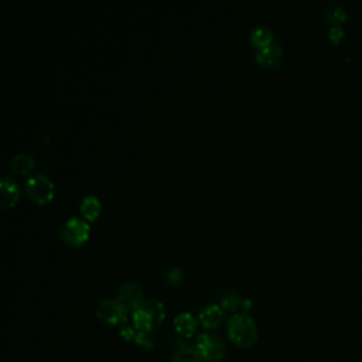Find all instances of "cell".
<instances>
[{
    "mask_svg": "<svg viewBox=\"0 0 362 362\" xmlns=\"http://www.w3.org/2000/svg\"><path fill=\"white\" fill-rule=\"evenodd\" d=\"M228 339L238 348H251L258 341L255 321L247 315H234L227 324Z\"/></svg>",
    "mask_w": 362,
    "mask_h": 362,
    "instance_id": "6da1fadb",
    "label": "cell"
},
{
    "mask_svg": "<svg viewBox=\"0 0 362 362\" xmlns=\"http://www.w3.org/2000/svg\"><path fill=\"white\" fill-rule=\"evenodd\" d=\"M196 350L201 359L207 362H220L227 354V344L220 335L205 332L197 337Z\"/></svg>",
    "mask_w": 362,
    "mask_h": 362,
    "instance_id": "7a4b0ae2",
    "label": "cell"
},
{
    "mask_svg": "<svg viewBox=\"0 0 362 362\" xmlns=\"http://www.w3.org/2000/svg\"><path fill=\"white\" fill-rule=\"evenodd\" d=\"M89 236V225L80 220V218H71L65 221L60 228V238L65 244L71 247H80Z\"/></svg>",
    "mask_w": 362,
    "mask_h": 362,
    "instance_id": "3957f363",
    "label": "cell"
},
{
    "mask_svg": "<svg viewBox=\"0 0 362 362\" xmlns=\"http://www.w3.org/2000/svg\"><path fill=\"white\" fill-rule=\"evenodd\" d=\"M26 191L29 197L37 204H47L54 197V185L50 179L45 177L44 174H38L29 179Z\"/></svg>",
    "mask_w": 362,
    "mask_h": 362,
    "instance_id": "277c9868",
    "label": "cell"
},
{
    "mask_svg": "<svg viewBox=\"0 0 362 362\" xmlns=\"http://www.w3.org/2000/svg\"><path fill=\"white\" fill-rule=\"evenodd\" d=\"M126 311L128 310L122 303H119L117 300L106 299L96 308V316L105 324L119 326L126 323Z\"/></svg>",
    "mask_w": 362,
    "mask_h": 362,
    "instance_id": "5b68a950",
    "label": "cell"
},
{
    "mask_svg": "<svg viewBox=\"0 0 362 362\" xmlns=\"http://www.w3.org/2000/svg\"><path fill=\"white\" fill-rule=\"evenodd\" d=\"M117 302L122 303L126 310H131L133 313L140 308L146 300L143 299L140 286L133 282H128L117 289Z\"/></svg>",
    "mask_w": 362,
    "mask_h": 362,
    "instance_id": "8992f818",
    "label": "cell"
},
{
    "mask_svg": "<svg viewBox=\"0 0 362 362\" xmlns=\"http://www.w3.org/2000/svg\"><path fill=\"white\" fill-rule=\"evenodd\" d=\"M224 321H225V313L221 308V306L216 304L204 307L199 315V323L207 330L218 328L220 326H223Z\"/></svg>",
    "mask_w": 362,
    "mask_h": 362,
    "instance_id": "52a82bcc",
    "label": "cell"
},
{
    "mask_svg": "<svg viewBox=\"0 0 362 362\" xmlns=\"http://www.w3.org/2000/svg\"><path fill=\"white\" fill-rule=\"evenodd\" d=\"M282 54H283L282 47L275 41L269 47L262 48V50L256 53V61L267 68L278 69L280 67Z\"/></svg>",
    "mask_w": 362,
    "mask_h": 362,
    "instance_id": "ba28073f",
    "label": "cell"
},
{
    "mask_svg": "<svg viewBox=\"0 0 362 362\" xmlns=\"http://www.w3.org/2000/svg\"><path fill=\"white\" fill-rule=\"evenodd\" d=\"M197 320L192 317L190 313H180V315L174 319V328L177 335L183 337L185 340L192 339L197 332Z\"/></svg>",
    "mask_w": 362,
    "mask_h": 362,
    "instance_id": "9c48e42d",
    "label": "cell"
},
{
    "mask_svg": "<svg viewBox=\"0 0 362 362\" xmlns=\"http://www.w3.org/2000/svg\"><path fill=\"white\" fill-rule=\"evenodd\" d=\"M0 196H2V207L13 208L19 201V187L8 177L0 181Z\"/></svg>",
    "mask_w": 362,
    "mask_h": 362,
    "instance_id": "30bf717a",
    "label": "cell"
},
{
    "mask_svg": "<svg viewBox=\"0 0 362 362\" xmlns=\"http://www.w3.org/2000/svg\"><path fill=\"white\" fill-rule=\"evenodd\" d=\"M132 319H133V326H135L136 331L152 332L153 330L157 328L153 317L143 307H140L132 313Z\"/></svg>",
    "mask_w": 362,
    "mask_h": 362,
    "instance_id": "8fae6325",
    "label": "cell"
},
{
    "mask_svg": "<svg viewBox=\"0 0 362 362\" xmlns=\"http://www.w3.org/2000/svg\"><path fill=\"white\" fill-rule=\"evenodd\" d=\"M36 166L34 159L27 153H20L14 156L10 161V170L19 176L29 174Z\"/></svg>",
    "mask_w": 362,
    "mask_h": 362,
    "instance_id": "7c38bea8",
    "label": "cell"
},
{
    "mask_svg": "<svg viewBox=\"0 0 362 362\" xmlns=\"http://www.w3.org/2000/svg\"><path fill=\"white\" fill-rule=\"evenodd\" d=\"M80 210L88 221H95L101 212V203L96 197L88 196L81 201Z\"/></svg>",
    "mask_w": 362,
    "mask_h": 362,
    "instance_id": "4fadbf2b",
    "label": "cell"
},
{
    "mask_svg": "<svg viewBox=\"0 0 362 362\" xmlns=\"http://www.w3.org/2000/svg\"><path fill=\"white\" fill-rule=\"evenodd\" d=\"M251 41L256 47H259V50H262V48H267L272 43H275V38H273V34H272V32L269 29H267V27H258V29H255L251 33Z\"/></svg>",
    "mask_w": 362,
    "mask_h": 362,
    "instance_id": "5bb4252c",
    "label": "cell"
},
{
    "mask_svg": "<svg viewBox=\"0 0 362 362\" xmlns=\"http://www.w3.org/2000/svg\"><path fill=\"white\" fill-rule=\"evenodd\" d=\"M142 307L146 310L149 315L153 317V320H155L157 327L164 321L166 310H164V306L160 302H157V300H146V302L143 303Z\"/></svg>",
    "mask_w": 362,
    "mask_h": 362,
    "instance_id": "9a60e30c",
    "label": "cell"
},
{
    "mask_svg": "<svg viewBox=\"0 0 362 362\" xmlns=\"http://www.w3.org/2000/svg\"><path fill=\"white\" fill-rule=\"evenodd\" d=\"M201 361L203 359L197 352L196 347H190V346L179 350L172 358V362H201Z\"/></svg>",
    "mask_w": 362,
    "mask_h": 362,
    "instance_id": "2e32d148",
    "label": "cell"
},
{
    "mask_svg": "<svg viewBox=\"0 0 362 362\" xmlns=\"http://www.w3.org/2000/svg\"><path fill=\"white\" fill-rule=\"evenodd\" d=\"M135 343L144 351H153L156 348V340L152 332H142L137 331L135 337Z\"/></svg>",
    "mask_w": 362,
    "mask_h": 362,
    "instance_id": "e0dca14e",
    "label": "cell"
},
{
    "mask_svg": "<svg viewBox=\"0 0 362 362\" xmlns=\"http://www.w3.org/2000/svg\"><path fill=\"white\" fill-rule=\"evenodd\" d=\"M220 306H221V308L224 311H235L240 306H242V300H240V297L236 293L228 292V293H225L221 297V304Z\"/></svg>",
    "mask_w": 362,
    "mask_h": 362,
    "instance_id": "ac0fdd59",
    "label": "cell"
},
{
    "mask_svg": "<svg viewBox=\"0 0 362 362\" xmlns=\"http://www.w3.org/2000/svg\"><path fill=\"white\" fill-rule=\"evenodd\" d=\"M326 17H327V20H328L330 23H334L335 26H337V24L346 20L347 13L344 12V9H343L341 6H335L332 10H328V12L326 13Z\"/></svg>",
    "mask_w": 362,
    "mask_h": 362,
    "instance_id": "d6986e66",
    "label": "cell"
},
{
    "mask_svg": "<svg viewBox=\"0 0 362 362\" xmlns=\"http://www.w3.org/2000/svg\"><path fill=\"white\" fill-rule=\"evenodd\" d=\"M166 279L168 282V284H172V286H180L183 283V279H184V275L180 269L177 268H173L167 272L166 275Z\"/></svg>",
    "mask_w": 362,
    "mask_h": 362,
    "instance_id": "ffe728a7",
    "label": "cell"
},
{
    "mask_svg": "<svg viewBox=\"0 0 362 362\" xmlns=\"http://www.w3.org/2000/svg\"><path fill=\"white\" fill-rule=\"evenodd\" d=\"M136 332L137 331H135L132 327H128V326H124L122 328H120V337H122V339L126 341H135Z\"/></svg>",
    "mask_w": 362,
    "mask_h": 362,
    "instance_id": "44dd1931",
    "label": "cell"
},
{
    "mask_svg": "<svg viewBox=\"0 0 362 362\" xmlns=\"http://www.w3.org/2000/svg\"><path fill=\"white\" fill-rule=\"evenodd\" d=\"M330 37H331V40H332L334 43H337V41L341 40V38L344 37V32H343V29H341L340 26H334V27H331V30H330Z\"/></svg>",
    "mask_w": 362,
    "mask_h": 362,
    "instance_id": "7402d4cb",
    "label": "cell"
},
{
    "mask_svg": "<svg viewBox=\"0 0 362 362\" xmlns=\"http://www.w3.org/2000/svg\"><path fill=\"white\" fill-rule=\"evenodd\" d=\"M251 307H252V302H251L249 299H245V300L242 302V308H244V311H245V313L249 311Z\"/></svg>",
    "mask_w": 362,
    "mask_h": 362,
    "instance_id": "603a6c76",
    "label": "cell"
}]
</instances>
